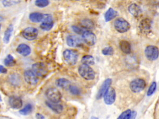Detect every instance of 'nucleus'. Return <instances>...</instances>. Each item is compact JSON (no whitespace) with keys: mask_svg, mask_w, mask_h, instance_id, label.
<instances>
[{"mask_svg":"<svg viewBox=\"0 0 159 119\" xmlns=\"http://www.w3.org/2000/svg\"><path fill=\"white\" fill-rule=\"evenodd\" d=\"M78 72L80 75L87 81H92L95 78V71L88 65H81L78 68Z\"/></svg>","mask_w":159,"mask_h":119,"instance_id":"obj_1","label":"nucleus"},{"mask_svg":"<svg viewBox=\"0 0 159 119\" xmlns=\"http://www.w3.org/2000/svg\"><path fill=\"white\" fill-rule=\"evenodd\" d=\"M63 57L67 64L74 66L76 64L79 59V53L75 50L66 49L63 53Z\"/></svg>","mask_w":159,"mask_h":119,"instance_id":"obj_2","label":"nucleus"},{"mask_svg":"<svg viewBox=\"0 0 159 119\" xmlns=\"http://www.w3.org/2000/svg\"><path fill=\"white\" fill-rule=\"evenodd\" d=\"M45 95L49 101L56 103L61 102L62 98V95L61 92L55 87L48 89L46 91Z\"/></svg>","mask_w":159,"mask_h":119,"instance_id":"obj_3","label":"nucleus"},{"mask_svg":"<svg viewBox=\"0 0 159 119\" xmlns=\"http://www.w3.org/2000/svg\"><path fill=\"white\" fill-rule=\"evenodd\" d=\"M114 26L116 30L121 34L128 31L131 28L129 23L122 18L116 19L114 22Z\"/></svg>","mask_w":159,"mask_h":119,"instance_id":"obj_4","label":"nucleus"},{"mask_svg":"<svg viewBox=\"0 0 159 119\" xmlns=\"http://www.w3.org/2000/svg\"><path fill=\"white\" fill-rule=\"evenodd\" d=\"M146 86V83L144 79L137 78L131 81L129 87L132 92L135 93H138L143 91Z\"/></svg>","mask_w":159,"mask_h":119,"instance_id":"obj_5","label":"nucleus"},{"mask_svg":"<svg viewBox=\"0 0 159 119\" xmlns=\"http://www.w3.org/2000/svg\"><path fill=\"white\" fill-rule=\"evenodd\" d=\"M145 55L149 61H155L159 58V50L154 46H148L144 51Z\"/></svg>","mask_w":159,"mask_h":119,"instance_id":"obj_6","label":"nucleus"},{"mask_svg":"<svg viewBox=\"0 0 159 119\" xmlns=\"http://www.w3.org/2000/svg\"><path fill=\"white\" fill-rule=\"evenodd\" d=\"M22 35L25 39L28 41H33L37 38L38 30L34 27H28L23 30Z\"/></svg>","mask_w":159,"mask_h":119,"instance_id":"obj_7","label":"nucleus"},{"mask_svg":"<svg viewBox=\"0 0 159 119\" xmlns=\"http://www.w3.org/2000/svg\"><path fill=\"white\" fill-rule=\"evenodd\" d=\"M32 69L35 73L40 77H44L47 74V67L43 62L35 63L32 65Z\"/></svg>","mask_w":159,"mask_h":119,"instance_id":"obj_8","label":"nucleus"},{"mask_svg":"<svg viewBox=\"0 0 159 119\" xmlns=\"http://www.w3.org/2000/svg\"><path fill=\"white\" fill-rule=\"evenodd\" d=\"M105 104L110 105L114 104L116 98V93L115 89L110 87L107 90L103 97Z\"/></svg>","mask_w":159,"mask_h":119,"instance_id":"obj_9","label":"nucleus"},{"mask_svg":"<svg viewBox=\"0 0 159 119\" xmlns=\"http://www.w3.org/2000/svg\"><path fill=\"white\" fill-rule=\"evenodd\" d=\"M82 38L83 41L89 46L95 45L97 42V37L91 31L85 30L82 34Z\"/></svg>","mask_w":159,"mask_h":119,"instance_id":"obj_10","label":"nucleus"},{"mask_svg":"<svg viewBox=\"0 0 159 119\" xmlns=\"http://www.w3.org/2000/svg\"><path fill=\"white\" fill-rule=\"evenodd\" d=\"M54 26L53 17L50 14H44V18L42 23L40 25V28L43 30H51Z\"/></svg>","mask_w":159,"mask_h":119,"instance_id":"obj_11","label":"nucleus"},{"mask_svg":"<svg viewBox=\"0 0 159 119\" xmlns=\"http://www.w3.org/2000/svg\"><path fill=\"white\" fill-rule=\"evenodd\" d=\"M32 70L28 69L24 72V78L26 83L31 85H35L38 83V78Z\"/></svg>","mask_w":159,"mask_h":119,"instance_id":"obj_12","label":"nucleus"},{"mask_svg":"<svg viewBox=\"0 0 159 119\" xmlns=\"http://www.w3.org/2000/svg\"><path fill=\"white\" fill-rule=\"evenodd\" d=\"M83 40L75 35H69L66 38L67 45L71 47H81L83 46Z\"/></svg>","mask_w":159,"mask_h":119,"instance_id":"obj_13","label":"nucleus"},{"mask_svg":"<svg viewBox=\"0 0 159 119\" xmlns=\"http://www.w3.org/2000/svg\"><path fill=\"white\" fill-rule=\"evenodd\" d=\"M139 29L144 34H148L152 30V21L149 18H145L141 21L139 24Z\"/></svg>","mask_w":159,"mask_h":119,"instance_id":"obj_14","label":"nucleus"},{"mask_svg":"<svg viewBox=\"0 0 159 119\" xmlns=\"http://www.w3.org/2000/svg\"><path fill=\"white\" fill-rule=\"evenodd\" d=\"M112 79L110 78H107L104 81V83H102L100 89H99L98 92L97 93V97H96L97 100H100L103 97L104 93H106L107 90L110 87V85H112Z\"/></svg>","mask_w":159,"mask_h":119,"instance_id":"obj_15","label":"nucleus"},{"mask_svg":"<svg viewBox=\"0 0 159 119\" xmlns=\"http://www.w3.org/2000/svg\"><path fill=\"white\" fill-rule=\"evenodd\" d=\"M9 103L11 107L13 109L18 110L22 108L23 102L22 99L20 97L17 96H11L9 99Z\"/></svg>","mask_w":159,"mask_h":119,"instance_id":"obj_16","label":"nucleus"},{"mask_svg":"<svg viewBox=\"0 0 159 119\" xmlns=\"http://www.w3.org/2000/svg\"><path fill=\"white\" fill-rule=\"evenodd\" d=\"M16 50L20 55L23 57H26L31 54V49L29 46L25 44H21L18 45Z\"/></svg>","mask_w":159,"mask_h":119,"instance_id":"obj_17","label":"nucleus"},{"mask_svg":"<svg viewBox=\"0 0 159 119\" xmlns=\"http://www.w3.org/2000/svg\"><path fill=\"white\" fill-rule=\"evenodd\" d=\"M8 81L13 86H15V87L19 86V85H21V81H22L21 76L15 73H12L9 76Z\"/></svg>","mask_w":159,"mask_h":119,"instance_id":"obj_18","label":"nucleus"},{"mask_svg":"<svg viewBox=\"0 0 159 119\" xmlns=\"http://www.w3.org/2000/svg\"><path fill=\"white\" fill-rule=\"evenodd\" d=\"M45 104L47 107L53 112H54L55 113L61 114L63 111V106L61 104L51 102L49 101H46Z\"/></svg>","mask_w":159,"mask_h":119,"instance_id":"obj_19","label":"nucleus"},{"mask_svg":"<svg viewBox=\"0 0 159 119\" xmlns=\"http://www.w3.org/2000/svg\"><path fill=\"white\" fill-rule=\"evenodd\" d=\"M128 10L131 15L134 16V17H138L142 12L140 6L135 3L131 4L129 6Z\"/></svg>","mask_w":159,"mask_h":119,"instance_id":"obj_20","label":"nucleus"},{"mask_svg":"<svg viewBox=\"0 0 159 119\" xmlns=\"http://www.w3.org/2000/svg\"><path fill=\"white\" fill-rule=\"evenodd\" d=\"M119 48L121 51L125 54L129 55L132 52L131 44L126 40H121L119 44Z\"/></svg>","mask_w":159,"mask_h":119,"instance_id":"obj_21","label":"nucleus"},{"mask_svg":"<svg viewBox=\"0 0 159 119\" xmlns=\"http://www.w3.org/2000/svg\"><path fill=\"white\" fill-rule=\"evenodd\" d=\"M29 18L32 22H42L44 20V14L39 12H32L29 15Z\"/></svg>","mask_w":159,"mask_h":119,"instance_id":"obj_22","label":"nucleus"},{"mask_svg":"<svg viewBox=\"0 0 159 119\" xmlns=\"http://www.w3.org/2000/svg\"><path fill=\"white\" fill-rule=\"evenodd\" d=\"M81 26L86 30H92L95 29V23L90 19H85L82 20L80 23Z\"/></svg>","mask_w":159,"mask_h":119,"instance_id":"obj_23","label":"nucleus"},{"mask_svg":"<svg viewBox=\"0 0 159 119\" xmlns=\"http://www.w3.org/2000/svg\"><path fill=\"white\" fill-rule=\"evenodd\" d=\"M118 12L112 8H109L104 14V20L106 22H109L117 17Z\"/></svg>","mask_w":159,"mask_h":119,"instance_id":"obj_24","label":"nucleus"},{"mask_svg":"<svg viewBox=\"0 0 159 119\" xmlns=\"http://www.w3.org/2000/svg\"><path fill=\"white\" fill-rule=\"evenodd\" d=\"M56 85L61 89H65L68 88L71 85V81L65 78H60L56 80Z\"/></svg>","mask_w":159,"mask_h":119,"instance_id":"obj_25","label":"nucleus"},{"mask_svg":"<svg viewBox=\"0 0 159 119\" xmlns=\"http://www.w3.org/2000/svg\"><path fill=\"white\" fill-rule=\"evenodd\" d=\"M13 31V25L11 24L8 26L7 29L4 32V36H3V42L5 44H8L10 40V38L11 37Z\"/></svg>","mask_w":159,"mask_h":119,"instance_id":"obj_26","label":"nucleus"},{"mask_svg":"<svg viewBox=\"0 0 159 119\" xmlns=\"http://www.w3.org/2000/svg\"><path fill=\"white\" fill-rule=\"evenodd\" d=\"M81 62L84 64L93 65L95 64V58L92 55H87L82 58Z\"/></svg>","mask_w":159,"mask_h":119,"instance_id":"obj_27","label":"nucleus"},{"mask_svg":"<svg viewBox=\"0 0 159 119\" xmlns=\"http://www.w3.org/2000/svg\"><path fill=\"white\" fill-rule=\"evenodd\" d=\"M4 65L6 67H13L16 64V61H15L14 58L11 55H7L6 58L4 59Z\"/></svg>","mask_w":159,"mask_h":119,"instance_id":"obj_28","label":"nucleus"},{"mask_svg":"<svg viewBox=\"0 0 159 119\" xmlns=\"http://www.w3.org/2000/svg\"><path fill=\"white\" fill-rule=\"evenodd\" d=\"M33 106L31 104H26L24 108L19 111V113L22 115H28L32 112Z\"/></svg>","mask_w":159,"mask_h":119,"instance_id":"obj_29","label":"nucleus"},{"mask_svg":"<svg viewBox=\"0 0 159 119\" xmlns=\"http://www.w3.org/2000/svg\"><path fill=\"white\" fill-rule=\"evenodd\" d=\"M21 0H3L2 4L4 7H10L21 3Z\"/></svg>","mask_w":159,"mask_h":119,"instance_id":"obj_30","label":"nucleus"},{"mask_svg":"<svg viewBox=\"0 0 159 119\" xmlns=\"http://www.w3.org/2000/svg\"><path fill=\"white\" fill-rule=\"evenodd\" d=\"M49 0H36L35 4L38 8H44L47 6L49 4Z\"/></svg>","mask_w":159,"mask_h":119,"instance_id":"obj_31","label":"nucleus"},{"mask_svg":"<svg viewBox=\"0 0 159 119\" xmlns=\"http://www.w3.org/2000/svg\"><path fill=\"white\" fill-rule=\"evenodd\" d=\"M68 89L70 92L73 95H80L81 94V89L75 85H70V86L68 87Z\"/></svg>","mask_w":159,"mask_h":119,"instance_id":"obj_32","label":"nucleus"},{"mask_svg":"<svg viewBox=\"0 0 159 119\" xmlns=\"http://www.w3.org/2000/svg\"><path fill=\"white\" fill-rule=\"evenodd\" d=\"M157 87V84L155 81H153L152 83L150 85V87L148 89V92H147V95L148 97H150L153 94L155 93L156 89Z\"/></svg>","mask_w":159,"mask_h":119,"instance_id":"obj_33","label":"nucleus"},{"mask_svg":"<svg viewBox=\"0 0 159 119\" xmlns=\"http://www.w3.org/2000/svg\"><path fill=\"white\" fill-rule=\"evenodd\" d=\"M132 111L130 109L126 110L121 113V114L118 117V119H131Z\"/></svg>","mask_w":159,"mask_h":119,"instance_id":"obj_34","label":"nucleus"},{"mask_svg":"<svg viewBox=\"0 0 159 119\" xmlns=\"http://www.w3.org/2000/svg\"><path fill=\"white\" fill-rule=\"evenodd\" d=\"M114 53V49L110 46L106 47L102 50V54L104 56H112Z\"/></svg>","mask_w":159,"mask_h":119,"instance_id":"obj_35","label":"nucleus"},{"mask_svg":"<svg viewBox=\"0 0 159 119\" xmlns=\"http://www.w3.org/2000/svg\"><path fill=\"white\" fill-rule=\"evenodd\" d=\"M72 29L73 31L75 34H84V32L86 30L81 26L80 27V26H72Z\"/></svg>","mask_w":159,"mask_h":119,"instance_id":"obj_36","label":"nucleus"},{"mask_svg":"<svg viewBox=\"0 0 159 119\" xmlns=\"http://www.w3.org/2000/svg\"><path fill=\"white\" fill-rule=\"evenodd\" d=\"M8 72V69L5 68L3 65L0 66V73L1 74H6Z\"/></svg>","mask_w":159,"mask_h":119,"instance_id":"obj_37","label":"nucleus"},{"mask_svg":"<svg viewBox=\"0 0 159 119\" xmlns=\"http://www.w3.org/2000/svg\"><path fill=\"white\" fill-rule=\"evenodd\" d=\"M36 117L37 119H45V117H44V115H42V114L40 113H36Z\"/></svg>","mask_w":159,"mask_h":119,"instance_id":"obj_38","label":"nucleus"},{"mask_svg":"<svg viewBox=\"0 0 159 119\" xmlns=\"http://www.w3.org/2000/svg\"><path fill=\"white\" fill-rule=\"evenodd\" d=\"M137 113L136 112V111H133L132 112V115H131V119H135L136 117H137Z\"/></svg>","mask_w":159,"mask_h":119,"instance_id":"obj_39","label":"nucleus"},{"mask_svg":"<svg viewBox=\"0 0 159 119\" xmlns=\"http://www.w3.org/2000/svg\"><path fill=\"white\" fill-rule=\"evenodd\" d=\"M91 118H92V119H93V118H96V119H98V117H91Z\"/></svg>","mask_w":159,"mask_h":119,"instance_id":"obj_40","label":"nucleus"},{"mask_svg":"<svg viewBox=\"0 0 159 119\" xmlns=\"http://www.w3.org/2000/svg\"><path fill=\"white\" fill-rule=\"evenodd\" d=\"M71 1H80V0H71Z\"/></svg>","mask_w":159,"mask_h":119,"instance_id":"obj_41","label":"nucleus"}]
</instances>
